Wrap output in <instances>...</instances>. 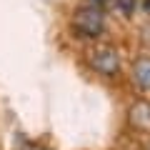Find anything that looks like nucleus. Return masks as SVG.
Here are the masks:
<instances>
[{"label": "nucleus", "mask_w": 150, "mask_h": 150, "mask_svg": "<svg viewBox=\"0 0 150 150\" xmlns=\"http://www.w3.org/2000/svg\"><path fill=\"white\" fill-rule=\"evenodd\" d=\"M73 33L83 40H95L105 33V15H103L100 8L95 5H85L73 15Z\"/></svg>", "instance_id": "obj_1"}, {"label": "nucleus", "mask_w": 150, "mask_h": 150, "mask_svg": "<svg viewBox=\"0 0 150 150\" xmlns=\"http://www.w3.org/2000/svg\"><path fill=\"white\" fill-rule=\"evenodd\" d=\"M88 68L93 73L103 75V78H115L120 73V55L115 48H108V45H100V48H93L88 53Z\"/></svg>", "instance_id": "obj_2"}, {"label": "nucleus", "mask_w": 150, "mask_h": 150, "mask_svg": "<svg viewBox=\"0 0 150 150\" xmlns=\"http://www.w3.org/2000/svg\"><path fill=\"white\" fill-rule=\"evenodd\" d=\"M128 123L140 133H150V100H135L128 110Z\"/></svg>", "instance_id": "obj_3"}, {"label": "nucleus", "mask_w": 150, "mask_h": 150, "mask_svg": "<svg viewBox=\"0 0 150 150\" xmlns=\"http://www.w3.org/2000/svg\"><path fill=\"white\" fill-rule=\"evenodd\" d=\"M130 78H133V83L140 90H150V55H143V58L135 60Z\"/></svg>", "instance_id": "obj_4"}, {"label": "nucleus", "mask_w": 150, "mask_h": 150, "mask_svg": "<svg viewBox=\"0 0 150 150\" xmlns=\"http://www.w3.org/2000/svg\"><path fill=\"white\" fill-rule=\"evenodd\" d=\"M112 8L120 13V15H135V8H138V0H115L112 3Z\"/></svg>", "instance_id": "obj_5"}, {"label": "nucleus", "mask_w": 150, "mask_h": 150, "mask_svg": "<svg viewBox=\"0 0 150 150\" xmlns=\"http://www.w3.org/2000/svg\"><path fill=\"white\" fill-rule=\"evenodd\" d=\"M140 43H143L145 48H150V23H145V25L140 28Z\"/></svg>", "instance_id": "obj_6"}, {"label": "nucleus", "mask_w": 150, "mask_h": 150, "mask_svg": "<svg viewBox=\"0 0 150 150\" xmlns=\"http://www.w3.org/2000/svg\"><path fill=\"white\" fill-rule=\"evenodd\" d=\"M20 150H43V148H40V145H35V143H23Z\"/></svg>", "instance_id": "obj_7"}, {"label": "nucleus", "mask_w": 150, "mask_h": 150, "mask_svg": "<svg viewBox=\"0 0 150 150\" xmlns=\"http://www.w3.org/2000/svg\"><path fill=\"white\" fill-rule=\"evenodd\" d=\"M143 10L148 13V15H150V0H143Z\"/></svg>", "instance_id": "obj_8"}, {"label": "nucleus", "mask_w": 150, "mask_h": 150, "mask_svg": "<svg viewBox=\"0 0 150 150\" xmlns=\"http://www.w3.org/2000/svg\"><path fill=\"white\" fill-rule=\"evenodd\" d=\"M145 150H150V143H148V148H145Z\"/></svg>", "instance_id": "obj_9"}]
</instances>
